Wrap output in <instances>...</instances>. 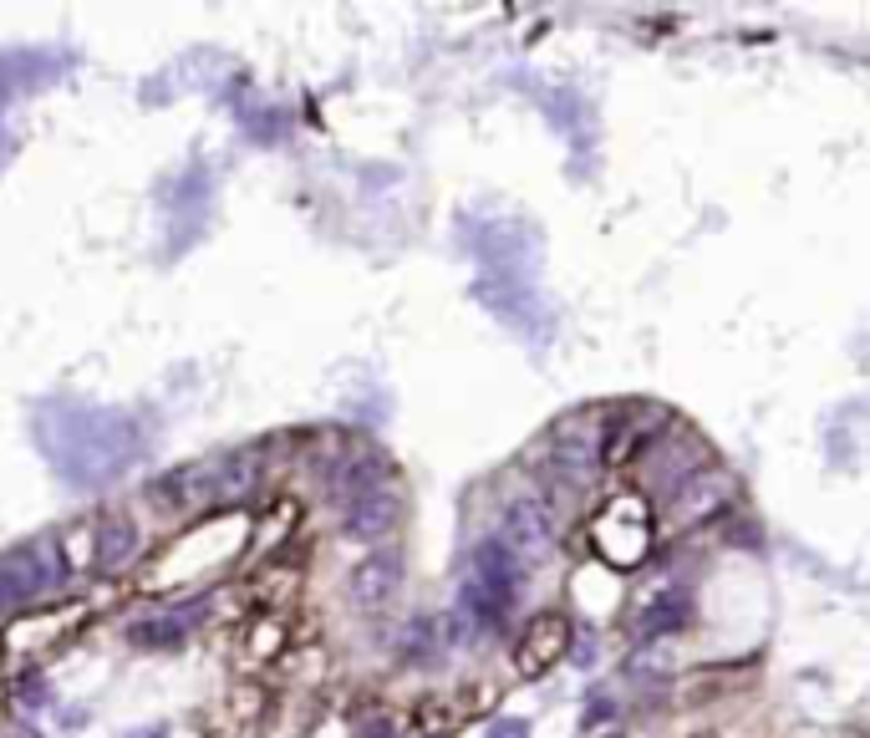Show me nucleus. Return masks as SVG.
<instances>
[{
	"label": "nucleus",
	"instance_id": "f257e3e1",
	"mask_svg": "<svg viewBox=\"0 0 870 738\" xmlns=\"http://www.w3.org/2000/svg\"><path fill=\"white\" fill-rule=\"evenodd\" d=\"M590 546L606 565L616 571H632V565L647 561L651 550V515L642 500H611L601 515L590 519Z\"/></svg>",
	"mask_w": 870,
	"mask_h": 738
},
{
	"label": "nucleus",
	"instance_id": "f03ea898",
	"mask_svg": "<svg viewBox=\"0 0 870 738\" xmlns=\"http://www.w3.org/2000/svg\"><path fill=\"white\" fill-rule=\"evenodd\" d=\"M61 576H67V561H61V550L51 540H31V546H15L0 555V586H5L11 606L61 586Z\"/></svg>",
	"mask_w": 870,
	"mask_h": 738
},
{
	"label": "nucleus",
	"instance_id": "7ed1b4c3",
	"mask_svg": "<svg viewBox=\"0 0 870 738\" xmlns=\"http://www.w3.org/2000/svg\"><path fill=\"white\" fill-rule=\"evenodd\" d=\"M499 546L515 555L519 565H540L555 550V519L540 500H509L499 519Z\"/></svg>",
	"mask_w": 870,
	"mask_h": 738
},
{
	"label": "nucleus",
	"instance_id": "20e7f679",
	"mask_svg": "<svg viewBox=\"0 0 870 738\" xmlns=\"http://www.w3.org/2000/svg\"><path fill=\"white\" fill-rule=\"evenodd\" d=\"M596 464H601V423H590V418L555 423V433H550V469L571 479V484H586Z\"/></svg>",
	"mask_w": 870,
	"mask_h": 738
},
{
	"label": "nucleus",
	"instance_id": "39448f33",
	"mask_svg": "<svg viewBox=\"0 0 870 738\" xmlns=\"http://www.w3.org/2000/svg\"><path fill=\"white\" fill-rule=\"evenodd\" d=\"M398 519H402V494L392 484L356 489V494L341 500V530L356 535V540H383V535H392Z\"/></svg>",
	"mask_w": 870,
	"mask_h": 738
},
{
	"label": "nucleus",
	"instance_id": "423d86ee",
	"mask_svg": "<svg viewBox=\"0 0 870 738\" xmlns=\"http://www.w3.org/2000/svg\"><path fill=\"white\" fill-rule=\"evenodd\" d=\"M479 291V301H484L499 321H509L515 331H525V337H550V321H545V306L534 301V291H525V285L515 281V276H504V281H479L473 285Z\"/></svg>",
	"mask_w": 870,
	"mask_h": 738
},
{
	"label": "nucleus",
	"instance_id": "0eeeda50",
	"mask_svg": "<svg viewBox=\"0 0 870 738\" xmlns=\"http://www.w3.org/2000/svg\"><path fill=\"white\" fill-rule=\"evenodd\" d=\"M398 586H402V555L392 546L372 550L367 561L346 576V596H352L356 611H383V606H392Z\"/></svg>",
	"mask_w": 870,
	"mask_h": 738
},
{
	"label": "nucleus",
	"instance_id": "6e6552de",
	"mask_svg": "<svg viewBox=\"0 0 870 738\" xmlns=\"http://www.w3.org/2000/svg\"><path fill=\"white\" fill-rule=\"evenodd\" d=\"M571 652V621L565 617H534L530 626H525V636L515 642V667L525 672V678H540L545 667H555Z\"/></svg>",
	"mask_w": 870,
	"mask_h": 738
},
{
	"label": "nucleus",
	"instance_id": "1a4fd4ad",
	"mask_svg": "<svg viewBox=\"0 0 870 738\" xmlns=\"http://www.w3.org/2000/svg\"><path fill=\"white\" fill-rule=\"evenodd\" d=\"M733 500V479L724 469H697L687 484H678L672 494V515L678 525H703V519L724 515V504Z\"/></svg>",
	"mask_w": 870,
	"mask_h": 738
},
{
	"label": "nucleus",
	"instance_id": "9d476101",
	"mask_svg": "<svg viewBox=\"0 0 870 738\" xmlns=\"http://www.w3.org/2000/svg\"><path fill=\"white\" fill-rule=\"evenodd\" d=\"M519 576H525V565H519L515 555L499 546V540H479V546H473L469 581L479 590H489V596H494L504 611H509V606H515V596H519Z\"/></svg>",
	"mask_w": 870,
	"mask_h": 738
},
{
	"label": "nucleus",
	"instance_id": "9b49d317",
	"mask_svg": "<svg viewBox=\"0 0 870 738\" xmlns=\"http://www.w3.org/2000/svg\"><path fill=\"white\" fill-rule=\"evenodd\" d=\"M138 555V525L133 519H103L92 535V565L97 571H122Z\"/></svg>",
	"mask_w": 870,
	"mask_h": 738
},
{
	"label": "nucleus",
	"instance_id": "f8f14e48",
	"mask_svg": "<svg viewBox=\"0 0 870 738\" xmlns=\"http://www.w3.org/2000/svg\"><path fill=\"white\" fill-rule=\"evenodd\" d=\"M687 617H693V596L678 586V590H667V596H657V601L642 611V621H636V636H642V642H651V636L682 632V626H687Z\"/></svg>",
	"mask_w": 870,
	"mask_h": 738
},
{
	"label": "nucleus",
	"instance_id": "ddd939ff",
	"mask_svg": "<svg viewBox=\"0 0 870 738\" xmlns=\"http://www.w3.org/2000/svg\"><path fill=\"white\" fill-rule=\"evenodd\" d=\"M372 484H387V458L377 454H346L331 464V489H337L341 500L356 494V489H372Z\"/></svg>",
	"mask_w": 870,
	"mask_h": 738
},
{
	"label": "nucleus",
	"instance_id": "4468645a",
	"mask_svg": "<svg viewBox=\"0 0 870 738\" xmlns=\"http://www.w3.org/2000/svg\"><path fill=\"white\" fill-rule=\"evenodd\" d=\"M199 617H204V601H189V606H178V611H168V617L133 626V642H143V647L174 642V636H184V632H189V621H199Z\"/></svg>",
	"mask_w": 870,
	"mask_h": 738
},
{
	"label": "nucleus",
	"instance_id": "2eb2a0df",
	"mask_svg": "<svg viewBox=\"0 0 870 738\" xmlns=\"http://www.w3.org/2000/svg\"><path fill=\"white\" fill-rule=\"evenodd\" d=\"M433 652H438V626L418 621L413 632H408V657H433Z\"/></svg>",
	"mask_w": 870,
	"mask_h": 738
},
{
	"label": "nucleus",
	"instance_id": "dca6fc26",
	"mask_svg": "<svg viewBox=\"0 0 870 738\" xmlns=\"http://www.w3.org/2000/svg\"><path fill=\"white\" fill-rule=\"evenodd\" d=\"M489 738H530V724L525 718H499V724H489Z\"/></svg>",
	"mask_w": 870,
	"mask_h": 738
},
{
	"label": "nucleus",
	"instance_id": "f3484780",
	"mask_svg": "<svg viewBox=\"0 0 870 738\" xmlns=\"http://www.w3.org/2000/svg\"><path fill=\"white\" fill-rule=\"evenodd\" d=\"M601 718H611V703H606V698H596V703H590V713H586V724H601Z\"/></svg>",
	"mask_w": 870,
	"mask_h": 738
},
{
	"label": "nucleus",
	"instance_id": "a211bd4d",
	"mask_svg": "<svg viewBox=\"0 0 870 738\" xmlns=\"http://www.w3.org/2000/svg\"><path fill=\"white\" fill-rule=\"evenodd\" d=\"M367 738H392V728H387V718H383V724H367Z\"/></svg>",
	"mask_w": 870,
	"mask_h": 738
},
{
	"label": "nucleus",
	"instance_id": "6ab92c4d",
	"mask_svg": "<svg viewBox=\"0 0 870 738\" xmlns=\"http://www.w3.org/2000/svg\"><path fill=\"white\" fill-rule=\"evenodd\" d=\"M5 606H11V596H5V586H0V611H5Z\"/></svg>",
	"mask_w": 870,
	"mask_h": 738
},
{
	"label": "nucleus",
	"instance_id": "aec40b11",
	"mask_svg": "<svg viewBox=\"0 0 870 738\" xmlns=\"http://www.w3.org/2000/svg\"><path fill=\"white\" fill-rule=\"evenodd\" d=\"M611 738H626V734H611Z\"/></svg>",
	"mask_w": 870,
	"mask_h": 738
}]
</instances>
